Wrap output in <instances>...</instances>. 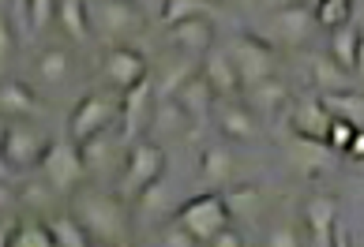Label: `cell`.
<instances>
[{
	"instance_id": "7a4b0ae2",
	"label": "cell",
	"mask_w": 364,
	"mask_h": 247,
	"mask_svg": "<svg viewBox=\"0 0 364 247\" xmlns=\"http://www.w3.org/2000/svg\"><path fill=\"white\" fill-rule=\"evenodd\" d=\"M177 225H184L199 243H210L218 232L229 229V221H233V210H229V202L225 195H214V191H207V195H196V199H188L177 217H173Z\"/></svg>"
},
{
	"instance_id": "30bf717a",
	"label": "cell",
	"mask_w": 364,
	"mask_h": 247,
	"mask_svg": "<svg viewBox=\"0 0 364 247\" xmlns=\"http://www.w3.org/2000/svg\"><path fill=\"white\" fill-rule=\"evenodd\" d=\"M304 225L312 232V243L316 247H331L334 236H338V199L319 191L304 202Z\"/></svg>"
},
{
	"instance_id": "d6a6232c",
	"label": "cell",
	"mask_w": 364,
	"mask_h": 247,
	"mask_svg": "<svg viewBox=\"0 0 364 247\" xmlns=\"http://www.w3.org/2000/svg\"><path fill=\"white\" fill-rule=\"evenodd\" d=\"M158 243H161V247H196L199 240H196V236H192V232H188L184 225L173 221V225H169V229L158 236Z\"/></svg>"
},
{
	"instance_id": "52a82bcc",
	"label": "cell",
	"mask_w": 364,
	"mask_h": 247,
	"mask_svg": "<svg viewBox=\"0 0 364 247\" xmlns=\"http://www.w3.org/2000/svg\"><path fill=\"white\" fill-rule=\"evenodd\" d=\"M117 101L109 98H98V94H87L83 101H79L72 109V116H68V131H72V143H90L94 135H102V131H109V124L117 120Z\"/></svg>"
},
{
	"instance_id": "836d02e7",
	"label": "cell",
	"mask_w": 364,
	"mask_h": 247,
	"mask_svg": "<svg viewBox=\"0 0 364 247\" xmlns=\"http://www.w3.org/2000/svg\"><path fill=\"white\" fill-rule=\"evenodd\" d=\"M267 247H301V236L293 225H274L267 232Z\"/></svg>"
},
{
	"instance_id": "5bb4252c",
	"label": "cell",
	"mask_w": 364,
	"mask_h": 247,
	"mask_svg": "<svg viewBox=\"0 0 364 247\" xmlns=\"http://www.w3.org/2000/svg\"><path fill=\"white\" fill-rule=\"evenodd\" d=\"M199 75L210 82V90L218 94V98H233V94L245 87V79H240L237 64L229 53H207L203 64H199Z\"/></svg>"
},
{
	"instance_id": "8d00e7d4",
	"label": "cell",
	"mask_w": 364,
	"mask_h": 247,
	"mask_svg": "<svg viewBox=\"0 0 364 247\" xmlns=\"http://www.w3.org/2000/svg\"><path fill=\"white\" fill-rule=\"evenodd\" d=\"M346 158H349V161H364V128H360V131L353 135V143H349Z\"/></svg>"
},
{
	"instance_id": "f546056e",
	"label": "cell",
	"mask_w": 364,
	"mask_h": 247,
	"mask_svg": "<svg viewBox=\"0 0 364 247\" xmlns=\"http://www.w3.org/2000/svg\"><path fill=\"white\" fill-rule=\"evenodd\" d=\"M199 16H207V0H161V23L166 26H177Z\"/></svg>"
},
{
	"instance_id": "60d3db41",
	"label": "cell",
	"mask_w": 364,
	"mask_h": 247,
	"mask_svg": "<svg viewBox=\"0 0 364 247\" xmlns=\"http://www.w3.org/2000/svg\"><path fill=\"white\" fill-rule=\"evenodd\" d=\"M94 247H113V243H94Z\"/></svg>"
},
{
	"instance_id": "4316f807",
	"label": "cell",
	"mask_w": 364,
	"mask_h": 247,
	"mask_svg": "<svg viewBox=\"0 0 364 247\" xmlns=\"http://www.w3.org/2000/svg\"><path fill=\"white\" fill-rule=\"evenodd\" d=\"M53 229V240H57V247H94L90 236H87V229L75 221V214H57L49 221Z\"/></svg>"
},
{
	"instance_id": "44dd1931",
	"label": "cell",
	"mask_w": 364,
	"mask_h": 247,
	"mask_svg": "<svg viewBox=\"0 0 364 247\" xmlns=\"http://www.w3.org/2000/svg\"><path fill=\"white\" fill-rule=\"evenodd\" d=\"M237 172L233 165V154H229L225 146H207L203 154H199V176H203L207 184H229Z\"/></svg>"
},
{
	"instance_id": "83f0119b",
	"label": "cell",
	"mask_w": 364,
	"mask_h": 247,
	"mask_svg": "<svg viewBox=\"0 0 364 247\" xmlns=\"http://www.w3.org/2000/svg\"><path fill=\"white\" fill-rule=\"evenodd\" d=\"M312 82L319 94H334V90H346V67L338 60H327V57H316L312 60Z\"/></svg>"
},
{
	"instance_id": "2e32d148",
	"label": "cell",
	"mask_w": 364,
	"mask_h": 247,
	"mask_svg": "<svg viewBox=\"0 0 364 247\" xmlns=\"http://www.w3.org/2000/svg\"><path fill=\"white\" fill-rule=\"evenodd\" d=\"M151 98H158L151 75L120 94V116H124V124H128V135H139L143 131V120H146V109H151Z\"/></svg>"
},
{
	"instance_id": "4dcf8cb0",
	"label": "cell",
	"mask_w": 364,
	"mask_h": 247,
	"mask_svg": "<svg viewBox=\"0 0 364 247\" xmlns=\"http://www.w3.org/2000/svg\"><path fill=\"white\" fill-rule=\"evenodd\" d=\"M357 131H360V128H357L353 120H338V116H334L331 131H327V150H342V154H346V150H349V143H353V135H357Z\"/></svg>"
},
{
	"instance_id": "b9f144b4",
	"label": "cell",
	"mask_w": 364,
	"mask_h": 247,
	"mask_svg": "<svg viewBox=\"0 0 364 247\" xmlns=\"http://www.w3.org/2000/svg\"><path fill=\"white\" fill-rule=\"evenodd\" d=\"M132 4H139V0H132Z\"/></svg>"
},
{
	"instance_id": "e0dca14e",
	"label": "cell",
	"mask_w": 364,
	"mask_h": 247,
	"mask_svg": "<svg viewBox=\"0 0 364 247\" xmlns=\"http://www.w3.org/2000/svg\"><path fill=\"white\" fill-rule=\"evenodd\" d=\"M192 116H188V109L177 101V98H158L154 101V124L151 128L161 135V139H184L188 131H192Z\"/></svg>"
},
{
	"instance_id": "9a60e30c",
	"label": "cell",
	"mask_w": 364,
	"mask_h": 247,
	"mask_svg": "<svg viewBox=\"0 0 364 247\" xmlns=\"http://www.w3.org/2000/svg\"><path fill=\"white\" fill-rule=\"evenodd\" d=\"M169 41L184 53V57H207L210 45H214V26H210L207 16L184 19L177 26H169Z\"/></svg>"
},
{
	"instance_id": "6da1fadb",
	"label": "cell",
	"mask_w": 364,
	"mask_h": 247,
	"mask_svg": "<svg viewBox=\"0 0 364 247\" xmlns=\"http://www.w3.org/2000/svg\"><path fill=\"white\" fill-rule=\"evenodd\" d=\"M72 214L75 221L87 229V236L94 243H113L120 247L128 240V214L120 199L105 195V191H94V187H75L72 195Z\"/></svg>"
},
{
	"instance_id": "cb8c5ba5",
	"label": "cell",
	"mask_w": 364,
	"mask_h": 247,
	"mask_svg": "<svg viewBox=\"0 0 364 247\" xmlns=\"http://www.w3.org/2000/svg\"><path fill=\"white\" fill-rule=\"evenodd\" d=\"M360 31L353 26H342V31L331 34V60H338L346 72H357V53H360Z\"/></svg>"
},
{
	"instance_id": "d4e9b609",
	"label": "cell",
	"mask_w": 364,
	"mask_h": 247,
	"mask_svg": "<svg viewBox=\"0 0 364 247\" xmlns=\"http://www.w3.org/2000/svg\"><path fill=\"white\" fill-rule=\"evenodd\" d=\"M34 72H38V79H42L46 87H57V82L68 79V72H72V57H68L64 49H46L42 57H38Z\"/></svg>"
},
{
	"instance_id": "d6986e66",
	"label": "cell",
	"mask_w": 364,
	"mask_h": 247,
	"mask_svg": "<svg viewBox=\"0 0 364 247\" xmlns=\"http://www.w3.org/2000/svg\"><path fill=\"white\" fill-rule=\"evenodd\" d=\"M173 98H177V101L188 109V116L199 124V120H207V116L214 113V98H218V94H214V90H210V82L196 72L177 94H173Z\"/></svg>"
},
{
	"instance_id": "484cf974",
	"label": "cell",
	"mask_w": 364,
	"mask_h": 247,
	"mask_svg": "<svg viewBox=\"0 0 364 247\" xmlns=\"http://www.w3.org/2000/svg\"><path fill=\"white\" fill-rule=\"evenodd\" d=\"M312 8H316V23L331 34L349 26V19H353V0H316Z\"/></svg>"
},
{
	"instance_id": "3957f363",
	"label": "cell",
	"mask_w": 364,
	"mask_h": 247,
	"mask_svg": "<svg viewBox=\"0 0 364 247\" xmlns=\"http://www.w3.org/2000/svg\"><path fill=\"white\" fill-rule=\"evenodd\" d=\"M229 57H233L240 79H245V90L255 87V82H263V79H274L278 53L263 34H237L233 45H229Z\"/></svg>"
},
{
	"instance_id": "ac0fdd59",
	"label": "cell",
	"mask_w": 364,
	"mask_h": 247,
	"mask_svg": "<svg viewBox=\"0 0 364 247\" xmlns=\"http://www.w3.org/2000/svg\"><path fill=\"white\" fill-rule=\"evenodd\" d=\"M245 101H248V109H252L255 116H274L278 109L289 101V87L278 75L274 79H263V82H255V87H248Z\"/></svg>"
},
{
	"instance_id": "ba28073f",
	"label": "cell",
	"mask_w": 364,
	"mask_h": 247,
	"mask_svg": "<svg viewBox=\"0 0 364 247\" xmlns=\"http://www.w3.org/2000/svg\"><path fill=\"white\" fill-rule=\"evenodd\" d=\"M46 139L42 131L31 128V124L23 120H11L4 128V165H16V169H23V165H34L46 158Z\"/></svg>"
},
{
	"instance_id": "1f68e13d",
	"label": "cell",
	"mask_w": 364,
	"mask_h": 247,
	"mask_svg": "<svg viewBox=\"0 0 364 247\" xmlns=\"http://www.w3.org/2000/svg\"><path fill=\"white\" fill-rule=\"evenodd\" d=\"M57 8H60V0H31V8H26V16H31V23L38 26V31H46L49 19L57 16Z\"/></svg>"
},
{
	"instance_id": "603a6c76",
	"label": "cell",
	"mask_w": 364,
	"mask_h": 247,
	"mask_svg": "<svg viewBox=\"0 0 364 247\" xmlns=\"http://www.w3.org/2000/svg\"><path fill=\"white\" fill-rule=\"evenodd\" d=\"M57 19L64 26V34H68L72 41H87L90 38V11L83 0H60V8H57Z\"/></svg>"
},
{
	"instance_id": "ffe728a7",
	"label": "cell",
	"mask_w": 364,
	"mask_h": 247,
	"mask_svg": "<svg viewBox=\"0 0 364 247\" xmlns=\"http://www.w3.org/2000/svg\"><path fill=\"white\" fill-rule=\"evenodd\" d=\"M0 113L8 120H23L38 113V98L31 94V87H23L16 79H4V87H0Z\"/></svg>"
},
{
	"instance_id": "74e56055",
	"label": "cell",
	"mask_w": 364,
	"mask_h": 247,
	"mask_svg": "<svg viewBox=\"0 0 364 247\" xmlns=\"http://www.w3.org/2000/svg\"><path fill=\"white\" fill-rule=\"evenodd\" d=\"M331 247H353V243H349V232L346 229H338V236H334V243Z\"/></svg>"
},
{
	"instance_id": "d590c367",
	"label": "cell",
	"mask_w": 364,
	"mask_h": 247,
	"mask_svg": "<svg viewBox=\"0 0 364 247\" xmlns=\"http://www.w3.org/2000/svg\"><path fill=\"white\" fill-rule=\"evenodd\" d=\"M11 49H16V38H11L8 19L0 23V60H11Z\"/></svg>"
},
{
	"instance_id": "7c38bea8",
	"label": "cell",
	"mask_w": 364,
	"mask_h": 247,
	"mask_svg": "<svg viewBox=\"0 0 364 247\" xmlns=\"http://www.w3.org/2000/svg\"><path fill=\"white\" fill-rule=\"evenodd\" d=\"M105 75H109L113 87L128 90V87H136V82H143L146 75H151V67H146L143 53L128 49V45H113L109 53H105Z\"/></svg>"
},
{
	"instance_id": "7402d4cb",
	"label": "cell",
	"mask_w": 364,
	"mask_h": 247,
	"mask_svg": "<svg viewBox=\"0 0 364 247\" xmlns=\"http://www.w3.org/2000/svg\"><path fill=\"white\" fill-rule=\"evenodd\" d=\"M319 98L331 109V116L353 120L357 128H364V94L360 90H334V94H319Z\"/></svg>"
},
{
	"instance_id": "ab89813d",
	"label": "cell",
	"mask_w": 364,
	"mask_h": 247,
	"mask_svg": "<svg viewBox=\"0 0 364 247\" xmlns=\"http://www.w3.org/2000/svg\"><path fill=\"white\" fill-rule=\"evenodd\" d=\"M11 8H19V11H26V8H31V0H11Z\"/></svg>"
},
{
	"instance_id": "7bdbcfd3",
	"label": "cell",
	"mask_w": 364,
	"mask_h": 247,
	"mask_svg": "<svg viewBox=\"0 0 364 247\" xmlns=\"http://www.w3.org/2000/svg\"><path fill=\"white\" fill-rule=\"evenodd\" d=\"M304 4H308V0H304Z\"/></svg>"
},
{
	"instance_id": "277c9868",
	"label": "cell",
	"mask_w": 364,
	"mask_h": 247,
	"mask_svg": "<svg viewBox=\"0 0 364 247\" xmlns=\"http://www.w3.org/2000/svg\"><path fill=\"white\" fill-rule=\"evenodd\" d=\"M166 172V150L151 139H139L136 146L128 150V165H124V176H120V191L128 199H139L151 184L161 180Z\"/></svg>"
},
{
	"instance_id": "4fadbf2b",
	"label": "cell",
	"mask_w": 364,
	"mask_h": 247,
	"mask_svg": "<svg viewBox=\"0 0 364 247\" xmlns=\"http://www.w3.org/2000/svg\"><path fill=\"white\" fill-rule=\"evenodd\" d=\"M214 124L225 139H237V143H252L259 135V124H255V113L240 101H222L214 105Z\"/></svg>"
},
{
	"instance_id": "f35d334b",
	"label": "cell",
	"mask_w": 364,
	"mask_h": 247,
	"mask_svg": "<svg viewBox=\"0 0 364 247\" xmlns=\"http://www.w3.org/2000/svg\"><path fill=\"white\" fill-rule=\"evenodd\" d=\"M357 79H364V38H360V53H357Z\"/></svg>"
},
{
	"instance_id": "f1b7e54d",
	"label": "cell",
	"mask_w": 364,
	"mask_h": 247,
	"mask_svg": "<svg viewBox=\"0 0 364 247\" xmlns=\"http://www.w3.org/2000/svg\"><path fill=\"white\" fill-rule=\"evenodd\" d=\"M4 247H57V240H53V229H49V225L26 221V225H19L11 236L4 240Z\"/></svg>"
},
{
	"instance_id": "8fae6325",
	"label": "cell",
	"mask_w": 364,
	"mask_h": 247,
	"mask_svg": "<svg viewBox=\"0 0 364 247\" xmlns=\"http://www.w3.org/2000/svg\"><path fill=\"white\" fill-rule=\"evenodd\" d=\"M289 124H293V131L301 135V139L327 146V131H331L334 116H331V109L323 105V98H301V101L293 105Z\"/></svg>"
},
{
	"instance_id": "8992f818",
	"label": "cell",
	"mask_w": 364,
	"mask_h": 247,
	"mask_svg": "<svg viewBox=\"0 0 364 247\" xmlns=\"http://www.w3.org/2000/svg\"><path fill=\"white\" fill-rule=\"evenodd\" d=\"M87 172V158L79 143H53L42 158V176L57 191H75Z\"/></svg>"
},
{
	"instance_id": "5b68a950",
	"label": "cell",
	"mask_w": 364,
	"mask_h": 247,
	"mask_svg": "<svg viewBox=\"0 0 364 247\" xmlns=\"http://www.w3.org/2000/svg\"><path fill=\"white\" fill-rule=\"evenodd\" d=\"M316 8L304 0H289V4L274 8L267 16V41H282V45H304L316 31Z\"/></svg>"
},
{
	"instance_id": "9c48e42d",
	"label": "cell",
	"mask_w": 364,
	"mask_h": 247,
	"mask_svg": "<svg viewBox=\"0 0 364 247\" xmlns=\"http://www.w3.org/2000/svg\"><path fill=\"white\" fill-rule=\"evenodd\" d=\"M90 23L98 26L105 38H124L132 31H139L143 16H139V8L132 4V0H98L94 11H90Z\"/></svg>"
},
{
	"instance_id": "e575fe53",
	"label": "cell",
	"mask_w": 364,
	"mask_h": 247,
	"mask_svg": "<svg viewBox=\"0 0 364 247\" xmlns=\"http://www.w3.org/2000/svg\"><path fill=\"white\" fill-rule=\"evenodd\" d=\"M207 247H245V240H240V232L237 229H225V232H218Z\"/></svg>"
}]
</instances>
